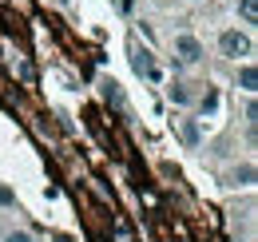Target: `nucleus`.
I'll return each mask as SVG.
<instances>
[{
	"mask_svg": "<svg viewBox=\"0 0 258 242\" xmlns=\"http://www.w3.org/2000/svg\"><path fill=\"white\" fill-rule=\"evenodd\" d=\"M219 48H223V56H246L250 52V40L238 36V32H223L219 36Z\"/></svg>",
	"mask_w": 258,
	"mask_h": 242,
	"instance_id": "f257e3e1",
	"label": "nucleus"
},
{
	"mask_svg": "<svg viewBox=\"0 0 258 242\" xmlns=\"http://www.w3.org/2000/svg\"><path fill=\"white\" fill-rule=\"evenodd\" d=\"M175 52H179V60H183V64L203 60V44H199L195 36H179V40H175Z\"/></svg>",
	"mask_w": 258,
	"mask_h": 242,
	"instance_id": "f03ea898",
	"label": "nucleus"
},
{
	"mask_svg": "<svg viewBox=\"0 0 258 242\" xmlns=\"http://www.w3.org/2000/svg\"><path fill=\"white\" fill-rule=\"evenodd\" d=\"M135 72H139V76H155V64H151V52H139V48H135Z\"/></svg>",
	"mask_w": 258,
	"mask_h": 242,
	"instance_id": "7ed1b4c3",
	"label": "nucleus"
},
{
	"mask_svg": "<svg viewBox=\"0 0 258 242\" xmlns=\"http://www.w3.org/2000/svg\"><path fill=\"white\" fill-rule=\"evenodd\" d=\"M238 12H242V20H246V24H254V20H258V0H242V4H238Z\"/></svg>",
	"mask_w": 258,
	"mask_h": 242,
	"instance_id": "20e7f679",
	"label": "nucleus"
},
{
	"mask_svg": "<svg viewBox=\"0 0 258 242\" xmlns=\"http://www.w3.org/2000/svg\"><path fill=\"white\" fill-rule=\"evenodd\" d=\"M238 84H242L246 91H254L258 88V72L254 68H242V72H238Z\"/></svg>",
	"mask_w": 258,
	"mask_h": 242,
	"instance_id": "39448f33",
	"label": "nucleus"
},
{
	"mask_svg": "<svg viewBox=\"0 0 258 242\" xmlns=\"http://www.w3.org/2000/svg\"><path fill=\"white\" fill-rule=\"evenodd\" d=\"M103 95H107V103H123V91H119V84H103Z\"/></svg>",
	"mask_w": 258,
	"mask_h": 242,
	"instance_id": "423d86ee",
	"label": "nucleus"
},
{
	"mask_svg": "<svg viewBox=\"0 0 258 242\" xmlns=\"http://www.w3.org/2000/svg\"><path fill=\"white\" fill-rule=\"evenodd\" d=\"M183 139H187V143H199V127H195L191 119L183 123Z\"/></svg>",
	"mask_w": 258,
	"mask_h": 242,
	"instance_id": "0eeeda50",
	"label": "nucleus"
},
{
	"mask_svg": "<svg viewBox=\"0 0 258 242\" xmlns=\"http://www.w3.org/2000/svg\"><path fill=\"white\" fill-rule=\"evenodd\" d=\"M234 179H242V187H250V183H254V167H242Z\"/></svg>",
	"mask_w": 258,
	"mask_h": 242,
	"instance_id": "6e6552de",
	"label": "nucleus"
},
{
	"mask_svg": "<svg viewBox=\"0 0 258 242\" xmlns=\"http://www.w3.org/2000/svg\"><path fill=\"white\" fill-rule=\"evenodd\" d=\"M171 99H175V103H187V91H183L179 84H175V88H171Z\"/></svg>",
	"mask_w": 258,
	"mask_h": 242,
	"instance_id": "1a4fd4ad",
	"label": "nucleus"
},
{
	"mask_svg": "<svg viewBox=\"0 0 258 242\" xmlns=\"http://www.w3.org/2000/svg\"><path fill=\"white\" fill-rule=\"evenodd\" d=\"M8 203H12V191H8V187H0V207H8Z\"/></svg>",
	"mask_w": 258,
	"mask_h": 242,
	"instance_id": "9d476101",
	"label": "nucleus"
},
{
	"mask_svg": "<svg viewBox=\"0 0 258 242\" xmlns=\"http://www.w3.org/2000/svg\"><path fill=\"white\" fill-rule=\"evenodd\" d=\"M8 242H32V238H28V234H12Z\"/></svg>",
	"mask_w": 258,
	"mask_h": 242,
	"instance_id": "9b49d317",
	"label": "nucleus"
}]
</instances>
